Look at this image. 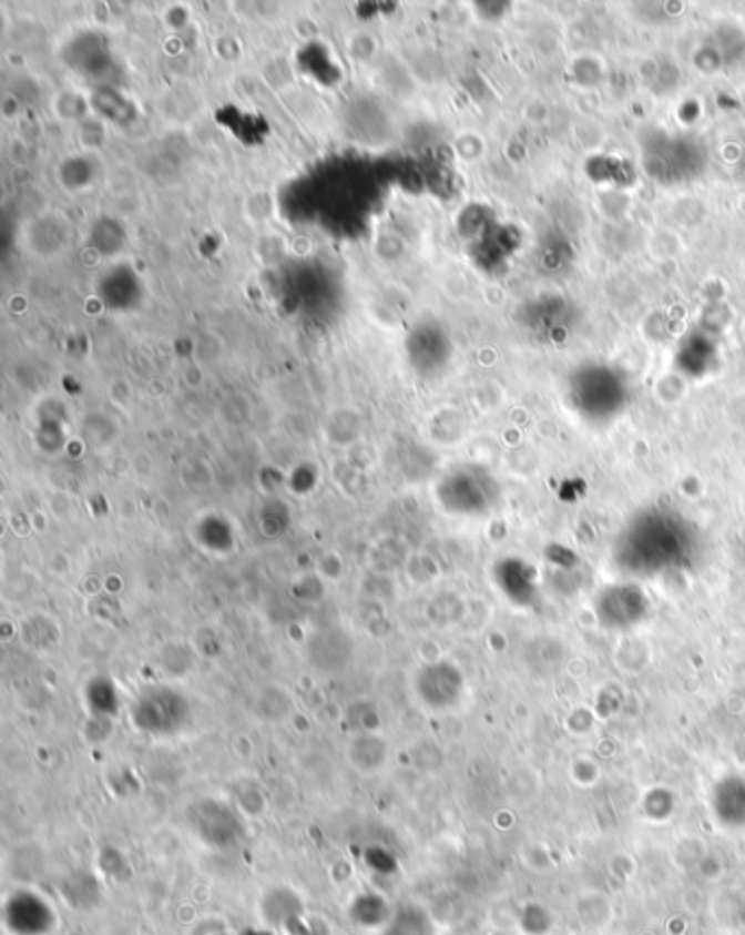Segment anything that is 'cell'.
<instances>
[{
  "mask_svg": "<svg viewBox=\"0 0 745 935\" xmlns=\"http://www.w3.org/2000/svg\"><path fill=\"white\" fill-rule=\"evenodd\" d=\"M688 525L675 514L647 511L636 516L621 536L619 565L632 576H656L684 565L691 553Z\"/></svg>",
  "mask_w": 745,
  "mask_h": 935,
  "instance_id": "1",
  "label": "cell"
},
{
  "mask_svg": "<svg viewBox=\"0 0 745 935\" xmlns=\"http://www.w3.org/2000/svg\"><path fill=\"white\" fill-rule=\"evenodd\" d=\"M569 398L584 418L605 423L625 407L627 385L616 369L601 363H591L573 374Z\"/></svg>",
  "mask_w": 745,
  "mask_h": 935,
  "instance_id": "2",
  "label": "cell"
},
{
  "mask_svg": "<svg viewBox=\"0 0 745 935\" xmlns=\"http://www.w3.org/2000/svg\"><path fill=\"white\" fill-rule=\"evenodd\" d=\"M704 146L691 136H667L654 132L643 141V166L659 182H684L704 171Z\"/></svg>",
  "mask_w": 745,
  "mask_h": 935,
  "instance_id": "3",
  "label": "cell"
},
{
  "mask_svg": "<svg viewBox=\"0 0 745 935\" xmlns=\"http://www.w3.org/2000/svg\"><path fill=\"white\" fill-rule=\"evenodd\" d=\"M647 597L634 583L605 588L596 599V617L612 630H627L647 617Z\"/></svg>",
  "mask_w": 745,
  "mask_h": 935,
  "instance_id": "4",
  "label": "cell"
},
{
  "mask_svg": "<svg viewBox=\"0 0 745 935\" xmlns=\"http://www.w3.org/2000/svg\"><path fill=\"white\" fill-rule=\"evenodd\" d=\"M677 360L686 374L702 376L711 372V365L715 360V346L706 335H693L682 344Z\"/></svg>",
  "mask_w": 745,
  "mask_h": 935,
  "instance_id": "5",
  "label": "cell"
},
{
  "mask_svg": "<svg viewBox=\"0 0 745 935\" xmlns=\"http://www.w3.org/2000/svg\"><path fill=\"white\" fill-rule=\"evenodd\" d=\"M382 932V935H431L429 918L416 907L396 912Z\"/></svg>",
  "mask_w": 745,
  "mask_h": 935,
  "instance_id": "6",
  "label": "cell"
},
{
  "mask_svg": "<svg viewBox=\"0 0 745 935\" xmlns=\"http://www.w3.org/2000/svg\"><path fill=\"white\" fill-rule=\"evenodd\" d=\"M283 929L289 935H333V927L328 925V921L324 916H313V914H296L294 918H289Z\"/></svg>",
  "mask_w": 745,
  "mask_h": 935,
  "instance_id": "7",
  "label": "cell"
}]
</instances>
